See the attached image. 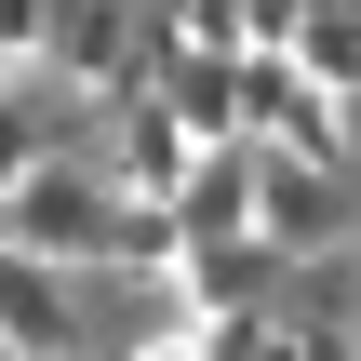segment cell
Wrapping results in <instances>:
<instances>
[{
	"mask_svg": "<svg viewBox=\"0 0 361 361\" xmlns=\"http://www.w3.org/2000/svg\"><path fill=\"white\" fill-rule=\"evenodd\" d=\"M0 241H27V255H54V268H107V241H121V174H107L94 147H54V161L0 201Z\"/></svg>",
	"mask_w": 361,
	"mask_h": 361,
	"instance_id": "obj_1",
	"label": "cell"
},
{
	"mask_svg": "<svg viewBox=\"0 0 361 361\" xmlns=\"http://www.w3.org/2000/svg\"><path fill=\"white\" fill-rule=\"evenodd\" d=\"M255 241H281L295 268H308V255H348V174L268 147V161H255Z\"/></svg>",
	"mask_w": 361,
	"mask_h": 361,
	"instance_id": "obj_2",
	"label": "cell"
},
{
	"mask_svg": "<svg viewBox=\"0 0 361 361\" xmlns=\"http://www.w3.org/2000/svg\"><path fill=\"white\" fill-rule=\"evenodd\" d=\"M80 322H94V268H54V255H27V241H0V335L27 361H67Z\"/></svg>",
	"mask_w": 361,
	"mask_h": 361,
	"instance_id": "obj_3",
	"label": "cell"
},
{
	"mask_svg": "<svg viewBox=\"0 0 361 361\" xmlns=\"http://www.w3.org/2000/svg\"><path fill=\"white\" fill-rule=\"evenodd\" d=\"M94 161L121 174V201H174V188H188V161H201V134L134 80V94H107V147H94Z\"/></svg>",
	"mask_w": 361,
	"mask_h": 361,
	"instance_id": "obj_4",
	"label": "cell"
},
{
	"mask_svg": "<svg viewBox=\"0 0 361 361\" xmlns=\"http://www.w3.org/2000/svg\"><path fill=\"white\" fill-rule=\"evenodd\" d=\"M281 281H295V255H281V241H255V228H241V241H188V255H174V295H188L201 322H255V308H281Z\"/></svg>",
	"mask_w": 361,
	"mask_h": 361,
	"instance_id": "obj_5",
	"label": "cell"
},
{
	"mask_svg": "<svg viewBox=\"0 0 361 361\" xmlns=\"http://www.w3.org/2000/svg\"><path fill=\"white\" fill-rule=\"evenodd\" d=\"M255 161H268V134L201 147V161H188V188H174V228H188V241H241V228H255Z\"/></svg>",
	"mask_w": 361,
	"mask_h": 361,
	"instance_id": "obj_6",
	"label": "cell"
},
{
	"mask_svg": "<svg viewBox=\"0 0 361 361\" xmlns=\"http://www.w3.org/2000/svg\"><path fill=\"white\" fill-rule=\"evenodd\" d=\"M67 107H80V94H54V80L0 94V201H13V188H27V174L54 161V147H80V134H67Z\"/></svg>",
	"mask_w": 361,
	"mask_h": 361,
	"instance_id": "obj_7",
	"label": "cell"
},
{
	"mask_svg": "<svg viewBox=\"0 0 361 361\" xmlns=\"http://www.w3.org/2000/svg\"><path fill=\"white\" fill-rule=\"evenodd\" d=\"M295 67H308L322 94H348V107H361V0H308V27H295Z\"/></svg>",
	"mask_w": 361,
	"mask_h": 361,
	"instance_id": "obj_8",
	"label": "cell"
},
{
	"mask_svg": "<svg viewBox=\"0 0 361 361\" xmlns=\"http://www.w3.org/2000/svg\"><path fill=\"white\" fill-rule=\"evenodd\" d=\"M0 94H27V54H13V40H0Z\"/></svg>",
	"mask_w": 361,
	"mask_h": 361,
	"instance_id": "obj_9",
	"label": "cell"
},
{
	"mask_svg": "<svg viewBox=\"0 0 361 361\" xmlns=\"http://www.w3.org/2000/svg\"><path fill=\"white\" fill-rule=\"evenodd\" d=\"M0 361H27V348H13V335H0Z\"/></svg>",
	"mask_w": 361,
	"mask_h": 361,
	"instance_id": "obj_10",
	"label": "cell"
},
{
	"mask_svg": "<svg viewBox=\"0 0 361 361\" xmlns=\"http://www.w3.org/2000/svg\"><path fill=\"white\" fill-rule=\"evenodd\" d=\"M348 361H361V322H348Z\"/></svg>",
	"mask_w": 361,
	"mask_h": 361,
	"instance_id": "obj_11",
	"label": "cell"
}]
</instances>
